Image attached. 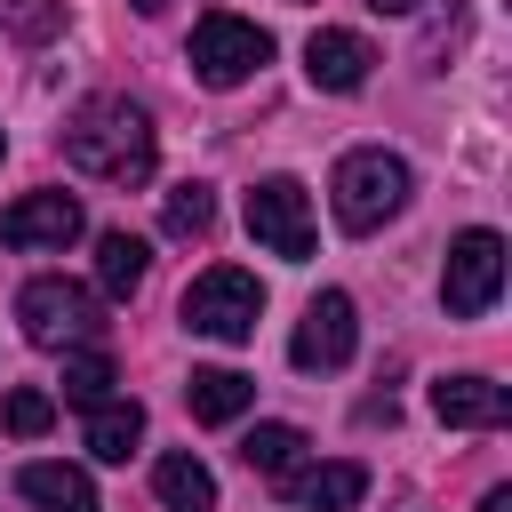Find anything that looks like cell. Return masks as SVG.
<instances>
[{"label":"cell","mask_w":512,"mask_h":512,"mask_svg":"<svg viewBox=\"0 0 512 512\" xmlns=\"http://www.w3.org/2000/svg\"><path fill=\"white\" fill-rule=\"evenodd\" d=\"M152 496L168 512H216V472L200 456H160L152 464Z\"/></svg>","instance_id":"2e32d148"},{"label":"cell","mask_w":512,"mask_h":512,"mask_svg":"<svg viewBox=\"0 0 512 512\" xmlns=\"http://www.w3.org/2000/svg\"><path fill=\"white\" fill-rule=\"evenodd\" d=\"M496 296H504V240H496L488 224H472V232H456V240H448L440 304H448V320H480Z\"/></svg>","instance_id":"8992f818"},{"label":"cell","mask_w":512,"mask_h":512,"mask_svg":"<svg viewBox=\"0 0 512 512\" xmlns=\"http://www.w3.org/2000/svg\"><path fill=\"white\" fill-rule=\"evenodd\" d=\"M432 416L448 432H496V424H512V392L496 376H440L432 384Z\"/></svg>","instance_id":"30bf717a"},{"label":"cell","mask_w":512,"mask_h":512,"mask_svg":"<svg viewBox=\"0 0 512 512\" xmlns=\"http://www.w3.org/2000/svg\"><path fill=\"white\" fill-rule=\"evenodd\" d=\"M208 224H216V192H208L200 176H184V184L160 200V232H168V240H208Z\"/></svg>","instance_id":"ac0fdd59"},{"label":"cell","mask_w":512,"mask_h":512,"mask_svg":"<svg viewBox=\"0 0 512 512\" xmlns=\"http://www.w3.org/2000/svg\"><path fill=\"white\" fill-rule=\"evenodd\" d=\"M16 320H24V344H40V352L96 344V328H104L96 296H88L80 280H64V272H40V280H24V296H16Z\"/></svg>","instance_id":"5b68a950"},{"label":"cell","mask_w":512,"mask_h":512,"mask_svg":"<svg viewBox=\"0 0 512 512\" xmlns=\"http://www.w3.org/2000/svg\"><path fill=\"white\" fill-rule=\"evenodd\" d=\"M368 64H376V48H368L360 32L320 24V32L304 40V80H312V88H328V96H352V88L368 80Z\"/></svg>","instance_id":"8fae6325"},{"label":"cell","mask_w":512,"mask_h":512,"mask_svg":"<svg viewBox=\"0 0 512 512\" xmlns=\"http://www.w3.org/2000/svg\"><path fill=\"white\" fill-rule=\"evenodd\" d=\"M480 512H512V488H488V496H480Z\"/></svg>","instance_id":"603a6c76"},{"label":"cell","mask_w":512,"mask_h":512,"mask_svg":"<svg viewBox=\"0 0 512 512\" xmlns=\"http://www.w3.org/2000/svg\"><path fill=\"white\" fill-rule=\"evenodd\" d=\"M296 456H304V432H296V424H256V432L240 440V464L264 472V480H288Z\"/></svg>","instance_id":"d6986e66"},{"label":"cell","mask_w":512,"mask_h":512,"mask_svg":"<svg viewBox=\"0 0 512 512\" xmlns=\"http://www.w3.org/2000/svg\"><path fill=\"white\" fill-rule=\"evenodd\" d=\"M128 8H136V16H160V8H168V0H128Z\"/></svg>","instance_id":"d4e9b609"},{"label":"cell","mask_w":512,"mask_h":512,"mask_svg":"<svg viewBox=\"0 0 512 512\" xmlns=\"http://www.w3.org/2000/svg\"><path fill=\"white\" fill-rule=\"evenodd\" d=\"M0 152H8V136H0Z\"/></svg>","instance_id":"484cf974"},{"label":"cell","mask_w":512,"mask_h":512,"mask_svg":"<svg viewBox=\"0 0 512 512\" xmlns=\"http://www.w3.org/2000/svg\"><path fill=\"white\" fill-rule=\"evenodd\" d=\"M304 512H352L360 496H368V464H352V456H336V464H304V472H288L280 480Z\"/></svg>","instance_id":"7c38bea8"},{"label":"cell","mask_w":512,"mask_h":512,"mask_svg":"<svg viewBox=\"0 0 512 512\" xmlns=\"http://www.w3.org/2000/svg\"><path fill=\"white\" fill-rule=\"evenodd\" d=\"M408 192H416V176H408V160L384 152V144L344 152L336 176H328V208H336L344 232H376V224H392V216L408 208Z\"/></svg>","instance_id":"7a4b0ae2"},{"label":"cell","mask_w":512,"mask_h":512,"mask_svg":"<svg viewBox=\"0 0 512 512\" xmlns=\"http://www.w3.org/2000/svg\"><path fill=\"white\" fill-rule=\"evenodd\" d=\"M56 24H64V0H0V32H16L24 48L56 40Z\"/></svg>","instance_id":"7402d4cb"},{"label":"cell","mask_w":512,"mask_h":512,"mask_svg":"<svg viewBox=\"0 0 512 512\" xmlns=\"http://www.w3.org/2000/svg\"><path fill=\"white\" fill-rule=\"evenodd\" d=\"M376 16H408V8H424V0H368Z\"/></svg>","instance_id":"cb8c5ba5"},{"label":"cell","mask_w":512,"mask_h":512,"mask_svg":"<svg viewBox=\"0 0 512 512\" xmlns=\"http://www.w3.org/2000/svg\"><path fill=\"white\" fill-rule=\"evenodd\" d=\"M248 232H256V248L304 264V256H312V192H304L296 176H264V184L248 192Z\"/></svg>","instance_id":"ba28073f"},{"label":"cell","mask_w":512,"mask_h":512,"mask_svg":"<svg viewBox=\"0 0 512 512\" xmlns=\"http://www.w3.org/2000/svg\"><path fill=\"white\" fill-rule=\"evenodd\" d=\"M0 424H8L16 440H40V432L56 424V392H40V384H16V392L0 400Z\"/></svg>","instance_id":"44dd1931"},{"label":"cell","mask_w":512,"mask_h":512,"mask_svg":"<svg viewBox=\"0 0 512 512\" xmlns=\"http://www.w3.org/2000/svg\"><path fill=\"white\" fill-rule=\"evenodd\" d=\"M16 496L32 512H96V480L80 464H24L16 472Z\"/></svg>","instance_id":"4fadbf2b"},{"label":"cell","mask_w":512,"mask_h":512,"mask_svg":"<svg viewBox=\"0 0 512 512\" xmlns=\"http://www.w3.org/2000/svg\"><path fill=\"white\" fill-rule=\"evenodd\" d=\"M184 328L192 336H216V344H248L256 336V312H264V280L240 272V264H208L192 288H184Z\"/></svg>","instance_id":"277c9868"},{"label":"cell","mask_w":512,"mask_h":512,"mask_svg":"<svg viewBox=\"0 0 512 512\" xmlns=\"http://www.w3.org/2000/svg\"><path fill=\"white\" fill-rule=\"evenodd\" d=\"M248 400H256V376H240V368H192V384H184L192 424H232V416H248Z\"/></svg>","instance_id":"5bb4252c"},{"label":"cell","mask_w":512,"mask_h":512,"mask_svg":"<svg viewBox=\"0 0 512 512\" xmlns=\"http://www.w3.org/2000/svg\"><path fill=\"white\" fill-rule=\"evenodd\" d=\"M352 352H360V312H352L344 288H320V296L304 304L296 336H288V360H296L304 376H328V368H344Z\"/></svg>","instance_id":"52a82bcc"},{"label":"cell","mask_w":512,"mask_h":512,"mask_svg":"<svg viewBox=\"0 0 512 512\" xmlns=\"http://www.w3.org/2000/svg\"><path fill=\"white\" fill-rule=\"evenodd\" d=\"M184 64H192L200 88H240L248 72L272 64V32L248 24V16H232V8H208L192 24V40H184Z\"/></svg>","instance_id":"3957f363"},{"label":"cell","mask_w":512,"mask_h":512,"mask_svg":"<svg viewBox=\"0 0 512 512\" xmlns=\"http://www.w3.org/2000/svg\"><path fill=\"white\" fill-rule=\"evenodd\" d=\"M296 8H304V0H296Z\"/></svg>","instance_id":"4316f807"},{"label":"cell","mask_w":512,"mask_h":512,"mask_svg":"<svg viewBox=\"0 0 512 512\" xmlns=\"http://www.w3.org/2000/svg\"><path fill=\"white\" fill-rule=\"evenodd\" d=\"M112 384H120V376H112V360H104L96 344H72V352H64V400H72V408H104Z\"/></svg>","instance_id":"ffe728a7"},{"label":"cell","mask_w":512,"mask_h":512,"mask_svg":"<svg viewBox=\"0 0 512 512\" xmlns=\"http://www.w3.org/2000/svg\"><path fill=\"white\" fill-rule=\"evenodd\" d=\"M136 440H144V408H136V400H104V408H88V456H96V464H128Z\"/></svg>","instance_id":"e0dca14e"},{"label":"cell","mask_w":512,"mask_h":512,"mask_svg":"<svg viewBox=\"0 0 512 512\" xmlns=\"http://www.w3.org/2000/svg\"><path fill=\"white\" fill-rule=\"evenodd\" d=\"M144 272H152V248H144L128 224L96 232V288H104V296H136V288H144Z\"/></svg>","instance_id":"9a60e30c"},{"label":"cell","mask_w":512,"mask_h":512,"mask_svg":"<svg viewBox=\"0 0 512 512\" xmlns=\"http://www.w3.org/2000/svg\"><path fill=\"white\" fill-rule=\"evenodd\" d=\"M64 160L96 184H144L152 160H160V136H152V112L128 104V96H88L72 104L64 120Z\"/></svg>","instance_id":"6da1fadb"},{"label":"cell","mask_w":512,"mask_h":512,"mask_svg":"<svg viewBox=\"0 0 512 512\" xmlns=\"http://www.w3.org/2000/svg\"><path fill=\"white\" fill-rule=\"evenodd\" d=\"M80 232H88V216H80V200L56 192V184L0 208V240H8V248H72Z\"/></svg>","instance_id":"9c48e42d"}]
</instances>
